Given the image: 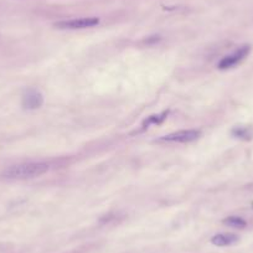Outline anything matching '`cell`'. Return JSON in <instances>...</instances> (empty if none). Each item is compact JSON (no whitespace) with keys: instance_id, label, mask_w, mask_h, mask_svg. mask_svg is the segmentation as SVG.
Returning <instances> with one entry per match:
<instances>
[{"instance_id":"1","label":"cell","mask_w":253,"mask_h":253,"mask_svg":"<svg viewBox=\"0 0 253 253\" xmlns=\"http://www.w3.org/2000/svg\"><path fill=\"white\" fill-rule=\"evenodd\" d=\"M48 165L45 163H26V164L14 165L4 171L3 176L6 179H33L47 172Z\"/></svg>"},{"instance_id":"2","label":"cell","mask_w":253,"mask_h":253,"mask_svg":"<svg viewBox=\"0 0 253 253\" xmlns=\"http://www.w3.org/2000/svg\"><path fill=\"white\" fill-rule=\"evenodd\" d=\"M99 19L98 18H81V19H70V20H61L53 24L56 29L60 30H81V29H88L93 28V26L98 25Z\"/></svg>"},{"instance_id":"3","label":"cell","mask_w":253,"mask_h":253,"mask_svg":"<svg viewBox=\"0 0 253 253\" xmlns=\"http://www.w3.org/2000/svg\"><path fill=\"white\" fill-rule=\"evenodd\" d=\"M251 52V46L250 45H242L237 48V50L233 51L230 55L225 56L222 60L218 62V69L220 70H228L232 69V67L237 66L238 63L242 62L246 57L248 56V53Z\"/></svg>"},{"instance_id":"4","label":"cell","mask_w":253,"mask_h":253,"mask_svg":"<svg viewBox=\"0 0 253 253\" xmlns=\"http://www.w3.org/2000/svg\"><path fill=\"white\" fill-rule=\"evenodd\" d=\"M201 135L200 130L189 129V130H177V132L170 133L165 137L160 138V142H170V143H190L198 139Z\"/></svg>"},{"instance_id":"5","label":"cell","mask_w":253,"mask_h":253,"mask_svg":"<svg viewBox=\"0 0 253 253\" xmlns=\"http://www.w3.org/2000/svg\"><path fill=\"white\" fill-rule=\"evenodd\" d=\"M43 97L38 89L30 88L24 93L23 107L25 109H38L42 106Z\"/></svg>"},{"instance_id":"6","label":"cell","mask_w":253,"mask_h":253,"mask_svg":"<svg viewBox=\"0 0 253 253\" xmlns=\"http://www.w3.org/2000/svg\"><path fill=\"white\" fill-rule=\"evenodd\" d=\"M240 241V237L235 233H218L211 238V243L217 247H227V246L236 245Z\"/></svg>"},{"instance_id":"7","label":"cell","mask_w":253,"mask_h":253,"mask_svg":"<svg viewBox=\"0 0 253 253\" xmlns=\"http://www.w3.org/2000/svg\"><path fill=\"white\" fill-rule=\"evenodd\" d=\"M232 135L241 140H251L253 138V128L245 126H236L232 129Z\"/></svg>"},{"instance_id":"8","label":"cell","mask_w":253,"mask_h":253,"mask_svg":"<svg viewBox=\"0 0 253 253\" xmlns=\"http://www.w3.org/2000/svg\"><path fill=\"white\" fill-rule=\"evenodd\" d=\"M223 223H225L226 226H228V227L238 228V230H241V228H245L246 226H247L246 220H243V218L240 217V216H230V217H227L223 220Z\"/></svg>"}]
</instances>
